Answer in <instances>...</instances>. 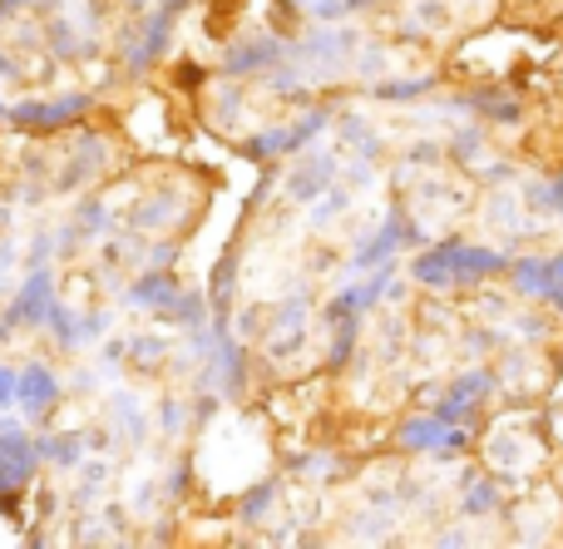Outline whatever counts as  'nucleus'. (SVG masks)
Masks as SVG:
<instances>
[{
  "mask_svg": "<svg viewBox=\"0 0 563 549\" xmlns=\"http://www.w3.org/2000/svg\"><path fill=\"white\" fill-rule=\"evenodd\" d=\"M505 257L489 253V248H465V243H445L435 253L416 257V277L420 283H435V287H455V283H479V277L499 273Z\"/></svg>",
  "mask_w": 563,
  "mask_h": 549,
  "instance_id": "1",
  "label": "nucleus"
},
{
  "mask_svg": "<svg viewBox=\"0 0 563 549\" xmlns=\"http://www.w3.org/2000/svg\"><path fill=\"white\" fill-rule=\"evenodd\" d=\"M35 471V451H30L25 436H0V495L20 491Z\"/></svg>",
  "mask_w": 563,
  "mask_h": 549,
  "instance_id": "2",
  "label": "nucleus"
},
{
  "mask_svg": "<svg viewBox=\"0 0 563 549\" xmlns=\"http://www.w3.org/2000/svg\"><path fill=\"white\" fill-rule=\"evenodd\" d=\"M406 446H435V451H465V431H450V421H416L406 426Z\"/></svg>",
  "mask_w": 563,
  "mask_h": 549,
  "instance_id": "3",
  "label": "nucleus"
},
{
  "mask_svg": "<svg viewBox=\"0 0 563 549\" xmlns=\"http://www.w3.org/2000/svg\"><path fill=\"white\" fill-rule=\"evenodd\" d=\"M15 396H20L25 406H35V411H45V406L55 402V376L40 372V366H30V372L15 382Z\"/></svg>",
  "mask_w": 563,
  "mask_h": 549,
  "instance_id": "4",
  "label": "nucleus"
},
{
  "mask_svg": "<svg viewBox=\"0 0 563 549\" xmlns=\"http://www.w3.org/2000/svg\"><path fill=\"white\" fill-rule=\"evenodd\" d=\"M485 386H489V376H485V372H470L465 382H460L455 392L445 396V406H440L435 416H440V421H455V416H465V406L475 402V396H485Z\"/></svg>",
  "mask_w": 563,
  "mask_h": 549,
  "instance_id": "5",
  "label": "nucleus"
},
{
  "mask_svg": "<svg viewBox=\"0 0 563 549\" xmlns=\"http://www.w3.org/2000/svg\"><path fill=\"white\" fill-rule=\"evenodd\" d=\"M79 109H85V99H65V105H20L15 119L20 124H65V119H75Z\"/></svg>",
  "mask_w": 563,
  "mask_h": 549,
  "instance_id": "6",
  "label": "nucleus"
},
{
  "mask_svg": "<svg viewBox=\"0 0 563 549\" xmlns=\"http://www.w3.org/2000/svg\"><path fill=\"white\" fill-rule=\"evenodd\" d=\"M168 287H174V283H168V277H144V283L134 287V297H139V303H164V297H168Z\"/></svg>",
  "mask_w": 563,
  "mask_h": 549,
  "instance_id": "7",
  "label": "nucleus"
},
{
  "mask_svg": "<svg viewBox=\"0 0 563 549\" xmlns=\"http://www.w3.org/2000/svg\"><path fill=\"white\" fill-rule=\"evenodd\" d=\"M10 396H15V376L0 372V402H10Z\"/></svg>",
  "mask_w": 563,
  "mask_h": 549,
  "instance_id": "8",
  "label": "nucleus"
},
{
  "mask_svg": "<svg viewBox=\"0 0 563 549\" xmlns=\"http://www.w3.org/2000/svg\"><path fill=\"white\" fill-rule=\"evenodd\" d=\"M559 198H563V188H559Z\"/></svg>",
  "mask_w": 563,
  "mask_h": 549,
  "instance_id": "9",
  "label": "nucleus"
}]
</instances>
